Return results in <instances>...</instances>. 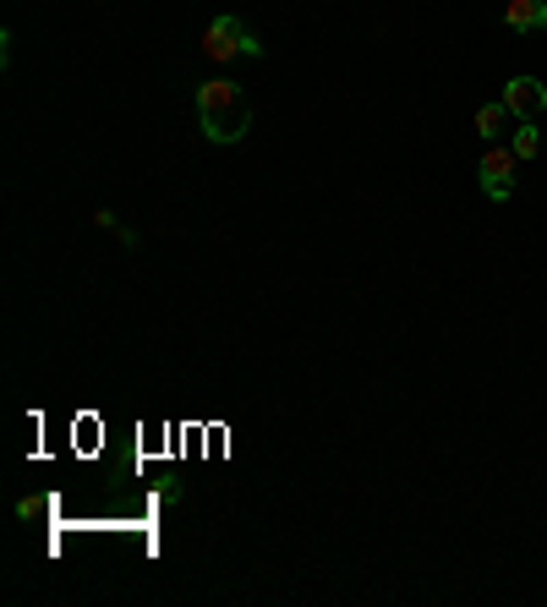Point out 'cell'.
<instances>
[{"mask_svg":"<svg viewBox=\"0 0 547 607\" xmlns=\"http://www.w3.org/2000/svg\"><path fill=\"white\" fill-rule=\"evenodd\" d=\"M192 105H198V132H203L209 143H219V148L241 143V138H247V127H252V99H247V88H241V83H230V78L198 83Z\"/></svg>","mask_w":547,"mask_h":607,"instance_id":"6da1fadb","label":"cell"},{"mask_svg":"<svg viewBox=\"0 0 547 607\" xmlns=\"http://www.w3.org/2000/svg\"><path fill=\"white\" fill-rule=\"evenodd\" d=\"M542 159H547V143H542Z\"/></svg>","mask_w":547,"mask_h":607,"instance_id":"ba28073f","label":"cell"},{"mask_svg":"<svg viewBox=\"0 0 547 607\" xmlns=\"http://www.w3.org/2000/svg\"><path fill=\"white\" fill-rule=\"evenodd\" d=\"M503 23H509L514 34H547V0H509Z\"/></svg>","mask_w":547,"mask_h":607,"instance_id":"5b68a950","label":"cell"},{"mask_svg":"<svg viewBox=\"0 0 547 607\" xmlns=\"http://www.w3.org/2000/svg\"><path fill=\"white\" fill-rule=\"evenodd\" d=\"M203 56H209V61H219V67H225V61H236V56L258 61V56H263V39H258L241 17H230V12H225V17H214V23L203 28Z\"/></svg>","mask_w":547,"mask_h":607,"instance_id":"7a4b0ae2","label":"cell"},{"mask_svg":"<svg viewBox=\"0 0 547 607\" xmlns=\"http://www.w3.org/2000/svg\"><path fill=\"white\" fill-rule=\"evenodd\" d=\"M514 176H520V159H514V148H498V143H487V154H481V165H476V181H481V192H487L492 203H509V198H514Z\"/></svg>","mask_w":547,"mask_h":607,"instance_id":"3957f363","label":"cell"},{"mask_svg":"<svg viewBox=\"0 0 547 607\" xmlns=\"http://www.w3.org/2000/svg\"><path fill=\"white\" fill-rule=\"evenodd\" d=\"M471 127H476V138H481V143H498V138H503L509 127H520V121L509 116V105H503V99H492V105H476Z\"/></svg>","mask_w":547,"mask_h":607,"instance_id":"8992f818","label":"cell"},{"mask_svg":"<svg viewBox=\"0 0 547 607\" xmlns=\"http://www.w3.org/2000/svg\"><path fill=\"white\" fill-rule=\"evenodd\" d=\"M542 143H547V138L536 132V121H520V127H514V159H520V165H525V159H536V154H542Z\"/></svg>","mask_w":547,"mask_h":607,"instance_id":"52a82bcc","label":"cell"},{"mask_svg":"<svg viewBox=\"0 0 547 607\" xmlns=\"http://www.w3.org/2000/svg\"><path fill=\"white\" fill-rule=\"evenodd\" d=\"M503 105H509L514 121H536V116L547 110V88H542V78H509V83H503Z\"/></svg>","mask_w":547,"mask_h":607,"instance_id":"277c9868","label":"cell"}]
</instances>
